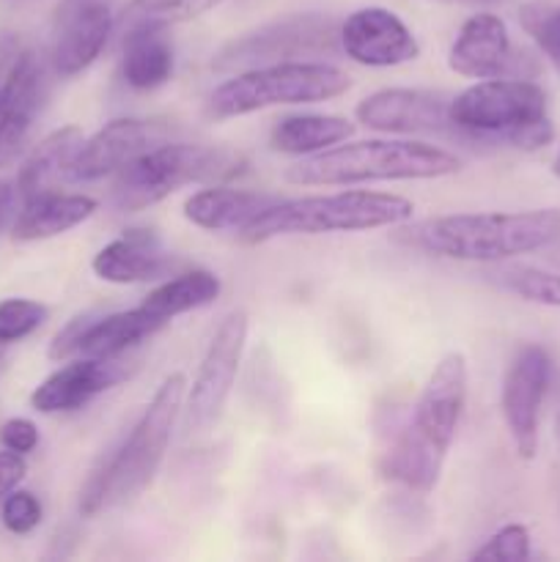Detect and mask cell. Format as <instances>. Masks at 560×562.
<instances>
[{"label": "cell", "instance_id": "obj_31", "mask_svg": "<svg viewBox=\"0 0 560 562\" xmlns=\"http://www.w3.org/2000/svg\"><path fill=\"white\" fill-rule=\"evenodd\" d=\"M530 530L525 525H503L489 541L472 554V560H494V562H522L530 558Z\"/></svg>", "mask_w": 560, "mask_h": 562}, {"label": "cell", "instance_id": "obj_39", "mask_svg": "<svg viewBox=\"0 0 560 562\" xmlns=\"http://www.w3.org/2000/svg\"><path fill=\"white\" fill-rule=\"evenodd\" d=\"M552 173L560 179V154H558V157H555V162H552Z\"/></svg>", "mask_w": 560, "mask_h": 562}, {"label": "cell", "instance_id": "obj_13", "mask_svg": "<svg viewBox=\"0 0 560 562\" xmlns=\"http://www.w3.org/2000/svg\"><path fill=\"white\" fill-rule=\"evenodd\" d=\"M450 93L423 88H384L357 104L355 115L362 126L388 135H445L459 140L450 119Z\"/></svg>", "mask_w": 560, "mask_h": 562}, {"label": "cell", "instance_id": "obj_7", "mask_svg": "<svg viewBox=\"0 0 560 562\" xmlns=\"http://www.w3.org/2000/svg\"><path fill=\"white\" fill-rule=\"evenodd\" d=\"M245 157L223 146L159 143L115 173L113 206L141 212L190 184H220L245 170Z\"/></svg>", "mask_w": 560, "mask_h": 562}, {"label": "cell", "instance_id": "obj_28", "mask_svg": "<svg viewBox=\"0 0 560 562\" xmlns=\"http://www.w3.org/2000/svg\"><path fill=\"white\" fill-rule=\"evenodd\" d=\"M223 0H130L115 20L119 31L132 25H176L217 9Z\"/></svg>", "mask_w": 560, "mask_h": 562}, {"label": "cell", "instance_id": "obj_12", "mask_svg": "<svg viewBox=\"0 0 560 562\" xmlns=\"http://www.w3.org/2000/svg\"><path fill=\"white\" fill-rule=\"evenodd\" d=\"M549 376H552V360L541 346H525L516 351L505 371L500 412L516 453L525 461H533L538 453V426H541Z\"/></svg>", "mask_w": 560, "mask_h": 562}, {"label": "cell", "instance_id": "obj_18", "mask_svg": "<svg viewBox=\"0 0 560 562\" xmlns=\"http://www.w3.org/2000/svg\"><path fill=\"white\" fill-rule=\"evenodd\" d=\"M126 376V366L119 357H82L49 373L31 395V406L42 415H58V412H77L91 404L97 395L108 393L110 387Z\"/></svg>", "mask_w": 560, "mask_h": 562}, {"label": "cell", "instance_id": "obj_24", "mask_svg": "<svg viewBox=\"0 0 560 562\" xmlns=\"http://www.w3.org/2000/svg\"><path fill=\"white\" fill-rule=\"evenodd\" d=\"M168 322L152 316L146 307H135V311H121V313H97L91 324H88L86 335H82L80 346H77V355L80 357H121L124 351H130L132 346L143 344L146 338H152L154 333L165 327Z\"/></svg>", "mask_w": 560, "mask_h": 562}, {"label": "cell", "instance_id": "obj_16", "mask_svg": "<svg viewBox=\"0 0 560 562\" xmlns=\"http://www.w3.org/2000/svg\"><path fill=\"white\" fill-rule=\"evenodd\" d=\"M340 53L360 66L390 69L417 60L421 44L401 16L382 5H368L340 22Z\"/></svg>", "mask_w": 560, "mask_h": 562}, {"label": "cell", "instance_id": "obj_19", "mask_svg": "<svg viewBox=\"0 0 560 562\" xmlns=\"http://www.w3.org/2000/svg\"><path fill=\"white\" fill-rule=\"evenodd\" d=\"M47 93V75L44 64L36 53L22 49L16 64L11 66L9 77L0 86V113H3V126H0V162H9L25 143L33 121L44 104Z\"/></svg>", "mask_w": 560, "mask_h": 562}, {"label": "cell", "instance_id": "obj_23", "mask_svg": "<svg viewBox=\"0 0 560 562\" xmlns=\"http://www.w3.org/2000/svg\"><path fill=\"white\" fill-rule=\"evenodd\" d=\"M82 140L86 137L77 126H64V130H55L53 135L44 137L22 162L20 176H16V195L27 201V198L53 190L55 181L69 176Z\"/></svg>", "mask_w": 560, "mask_h": 562}, {"label": "cell", "instance_id": "obj_3", "mask_svg": "<svg viewBox=\"0 0 560 562\" xmlns=\"http://www.w3.org/2000/svg\"><path fill=\"white\" fill-rule=\"evenodd\" d=\"M187 379L184 373H170L159 390L154 393L152 404L143 409L141 420L132 426L130 437L119 450L93 472L80 492V514L99 516L126 505L137 494L152 486L159 464L165 459L170 437H173L176 420L184 404Z\"/></svg>", "mask_w": 560, "mask_h": 562}, {"label": "cell", "instance_id": "obj_21", "mask_svg": "<svg viewBox=\"0 0 560 562\" xmlns=\"http://www.w3.org/2000/svg\"><path fill=\"white\" fill-rule=\"evenodd\" d=\"M280 198L272 192L206 187L184 201V217L203 231H242Z\"/></svg>", "mask_w": 560, "mask_h": 562}, {"label": "cell", "instance_id": "obj_5", "mask_svg": "<svg viewBox=\"0 0 560 562\" xmlns=\"http://www.w3.org/2000/svg\"><path fill=\"white\" fill-rule=\"evenodd\" d=\"M450 119L459 140L472 146L538 151L555 137L547 93L538 82L519 77H492L464 88L450 99Z\"/></svg>", "mask_w": 560, "mask_h": 562}, {"label": "cell", "instance_id": "obj_41", "mask_svg": "<svg viewBox=\"0 0 560 562\" xmlns=\"http://www.w3.org/2000/svg\"><path fill=\"white\" fill-rule=\"evenodd\" d=\"M99 3H113V0H99Z\"/></svg>", "mask_w": 560, "mask_h": 562}, {"label": "cell", "instance_id": "obj_43", "mask_svg": "<svg viewBox=\"0 0 560 562\" xmlns=\"http://www.w3.org/2000/svg\"><path fill=\"white\" fill-rule=\"evenodd\" d=\"M558 431H560V417H558Z\"/></svg>", "mask_w": 560, "mask_h": 562}, {"label": "cell", "instance_id": "obj_20", "mask_svg": "<svg viewBox=\"0 0 560 562\" xmlns=\"http://www.w3.org/2000/svg\"><path fill=\"white\" fill-rule=\"evenodd\" d=\"M121 75L135 91H157L173 77V42L165 25H132L121 31Z\"/></svg>", "mask_w": 560, "mask_h": 562}, {"label": "cell", "instance_id": "obj_1", "mask_svg": "<svg viewBox=\"0 0 560 562\" xmlns=\"http://www.w3.org/2000/svg\"><path fill=\"white\" fill-rule=\"evenodd\" d=\"M467 406V360L450 351L423 384L410 423L390 439L382 472L412 492L428 494L443 475L445 459Z\"/></svg>", "mask_w": 560, "mask_h": 562}, {"label": "cell", "instance_id": "obj_32", "mask_svg": "<svg viewBox=\"0 0 560 562\" xmlns=\"http://www.w3.org/2000/svg\"><path fill=\"white\" fill-rule=\"evenodd\" d=\"M3 527L14 536H27V532L36 530L42 525V503L33 497L31 492H11L9 497L3 499Z\"/></svg>", "mask_w": 560, "mask_h": 562}, {"label": "cell", "instance_id": "obj_10", "mask_svg": "<svg viewBox=\"0 0 560 562\" xmlns=\"http://www.w3.org/2000/svg\"><path fill=\"white\" fill-rule=\"evenodd\" d=\"M247 340V313L234 311L220 322L201 366H198L195 382L187 395L184 426L190 434H203L220 420L223 406L234 390L236 373H239L242 351Z\"/></svg>", "mask_w": 560, "mask_h": 562}, {"label": "cell", "instance_id": "obj_15", "mask_svg": "<svg viewBox=\"0 0 560 562\" xmlns=\"http://www.w3.org/2000/svg\"><path fill=\"white\" fill-rule=\"evenodd\" d=\"M115 31L113 3L99 0H58L53 16V47L49 60L60 77L86 71L108 47Z\"/></svg>", "mask_w": 560, "mask_h": 562}, {"label": "cell", "instance_id": "obj_36", "mask_svg": "<svg viewBox=\"0 0 560 562\" xmlns=\"http://www.w3.org/2000/svg\"><path fill=\"white\" fill-rule=\"evenodd\" d=\"M20 53H22L20 38H16L14 33H0V86H3V80L9 77L11 66L16 64Z\"/></svg>", "mask_w": 560, "mask_h": 562}, {"label": "cell", "instance_id": "obj_22", "mask_svg": "<svg viewBox=\"0 0 560 562\" xmlns=\"http://www.w3.org/2000/svg\"><path fill=\"white\" fill-rule=\"evenodd\" d=\"M93 212H97V201L88 195L42 192V195L27 198L11 234L16 241L53 239V236H60L86 223Z\"/></svg>", "mask_w": 560, "mask_h": 562}, {"label": "cell", "instance_id": "obj_9", "mask_svg": "<svg viewBox=\"0 0 560 562\" xmlns=\"http://www.w3.org/2000/svg\"><path fill=\"white\" fill-rule=\"evenodd\" d=\"M340 53V22L329 14L305 11L264 22L242 36L231 38L214 53L217 71H245L283 60L329 58Z\"/></svg>", "mask_w": 560, "mask_h": 562}, {"label": "cell", "instance_id": "obj_17", "mask_svg": "<svg viewBox=\"0 0 560 562\" xmlns=\"http://www.w3.org/2000/svg\"><path fill=\"white\" fill-rule=\"evenodd\" d=\"M184 267L181 258L168 252L159 241L157 231L148 228H130L104 245L93 256L91 269L99 280L115 285H135V283H154L165 280Z\"/></svg>", "mask_w": 560, "mask_h": 562}, {"label": "cell", "instance_id": "obj_35", "mask_svg": "<svg viewBox=\"0 0 560 562\" xmlns=\"http://www.w3.org/2000/svg\"><path fill=\"white\" fill-rule=\"evenodd\" d=\"M25 472L27 464L25 459H22V453H14V450L9 448L0 453V499L9 497V494L25 481Z\"/></svg>", "mask_w": 560, "mask_h": 562}, {"label": "cell", "instance_id": "obj_4", "mask_svg": "<svg viewBox=\"0 0 560 562\" xmlns=\"http://www.w3.org/2000/svg\"><path fill=\"white\" fill-rule=\"evenodd\" d=\"M461 159L423 140H357L302 157L285 168L296 187H355L371 181H421L459 173Z\"/></svg>", "mask_w": 560, "mask_h": 562}, {"label": "cell", "instance_id": "obj_25", "mask_svg": "<svg viewBox=\"0 0 560 562\" xmlns=\"http://www.w3.org/2000/svg\"><path fill=\"white\" fill-rule=\"evenodd\" d=\"M355 126L340 115H322V113H300L285 115L272 126V143L275 151L294 154V157H311V154L327 151V148L338 146V143L349 140Z\"/></svg>", "mask_w": 560, "mask_h": 562}, {"label": "cell", "instance_id": "obj_8", "mask_svg": "<svg viewBox=\"0 0 560 562\" xmlns=\"http://www.w3.org/2000/svg\"><path fill=\"white\" fill-rule=\"evenodd\" d=\"M349 91V75L324 60H283L236 71L214 88L209 113L214 119H239L280 104H316Z\"/></svg>", "mask_w": 560, "mask_h": 562}, {"label": "cell", "instance_id": "obj_11", "mask_svg": "<svg viewBox=\"0 0 560 562\" xmlns=\"http://www.w3.org/2000/svg\"><path fill=\"white\" fill-rule=\"evenodd\" d=\"M448 66L470 80H492V77H519L533 80L538 71L536 60L525 49L511 44L508 27L497 14H472L461 25L453 47L448 53Z\"/></svg>", "mask_w": 560, "mask_h": 562}, {"label": "cell", "instance_id": "obj_6", "mask_svg": "<svg viewBox=\"0 0 560 562\" xmlns=\"http://www.w3.org/2000/svg\"><path fill=\"white\" fill-rule=\"evenodd\" d=\"M412 201L390 192L344 190L329 195L280 198L239 231L245 245L278 239V236L357 234V231L393 228L412 220Z\"/></svg>", "mask_w": 560, "mask_h": 562}, {"label": "cell", "instance_id": "obj_14", "mask_svg": "<svg viewBox=\"0 0 560 562\" xmlns=\"http://www.w3.org/2000/svg\"><path fill=\"white\" fill-rule=\"evenodd\" d=\"M173 124L163 119H115L104 124L97 135L86 137L71 162L66 179L77 184L115 176L121 168L146 154L148 148L168 143L173 137Z\"/></svg>", "mask_w": 560, "mask_h": 562}, {"label": "cell", "instance_id": "obj_42", "mask_svg": "<svg viewBox=\"0 0 560 562\" xmlns=\"http://www.w3.org/2000/svg\"><path fill=\"white\" fill-rule=\"evenodd\" d=\"M0 126H3V113H0Z\"/></svg>", "mask_w": 560, "mask_h": 562}, {"label": "cell", "instance_id": "obj_33", "mask_svg": "<svg viewBox=\"0 0 560 562\" xmlns=\"http://www.w3.org/2000/svg\"><path fill=\"white\" fill-rule=\"evenodd\" d=\"M93 318H97L93 311L80 313V316L71 318V322L55 335L53 344H49V360H69V357H77V346H80L82 335H86L88 324H91Z\"/></svg>", "mask_w": 560, "mask_h": 562}, {"label": "cell", "instance_id": "obj_27", "mask_svg": "<svg viewBox=\"0 0 560 562\" xmlns=\"http://www.w3.org/2000/svg\"><path fill=\"white\" fill-rule=\"evenodd\" d=\"M486 278L508 294L544 307H560V274L547 269L527 267V263H511V267L489 269Z\"/></svg>", "mask_w": 560, "mask_h": 562}, {"label": "cell", "instance_id": "obj_29", "mask_svg": "<svg viewBox=\"0 0 560 562\" xmlns=\"http://www.w3.org/2000/svg\"><path fill=\"white\" fill-rule=\"evenodd\" d=\"M519 25L560 75V0H530L519 9Z\"/></svg>", "mask_w": 560, "mask_h": 562}, {"label": "cell", "instance_id": "obj_40", "mask_svg": "<svg viewBox=\"0 0 560 562\" xmlns=\"http://www.w3.org/2000/svg\"><path fill=\"white\" fill-rule=\"evenodd\" d=\"M552 261H555V263H558V267H560V250H555V256H552Z\"/></svg>", "mask_w": 560, "mask_h": 562}, {"label": "cell", "instance_id": "obj_38", "mask_svg": "<svg viewBox=\"0 0 560 562\" xmlns=\"http://www.w3.org/2000/svg\"><path fill=\"white\" fill-rule=\"evenodd\" d=\"M448 3H470V5H478V3H494V0H448Z\"/></svg>", "mask_w": 560, "mask_h": 562}, {"label": "cell", "instance_id": "obj_30", "mask_svg": "<svg viewBox=\"0 0 560 562\" xmlns=\"http://www.w3.org/2000/svg\"><path fill=\"white\" fill-rule=\"evenodd\" d=\"M47 322V307L33 300H3L0 302V346L27 338Z\"/></svg>", "mask_w": 560, "mask_h": 562}, {"label": "cell", "instance_id": "obj_26", "mask_svg": "<svg viewBox=\"0 0 560 562\" xmlns=\"http://www.w3.org/2000/svg\"><path fill=\"white\" fill-rule=\"evenodd\" d=\"M220 289L223 285H220L217 274L206 272V269H190V272L168 278L157 289L148 291L141 307H146L152 316L163 318V322H170V318L181 316V313L212 305L220 296Z\"/></svg>", "mask_w": 560, "mask_h": 562}, {"label": "cell", "instance_id": "obj_37", "mask_svg": "<svg viewBox=\"0 0 560 562\" xmlns=\"http://www.w3.org/2000/svg\"><path fill=\"white\" fill-rule=\"evenodd\" d=\"M14 198H16V190L9 184L5 179H0V228H3L5 217H9L11 206H14Z\"/></svg>", "mask_w": 560, "mask_h": 562}, {"label": "cell", "instance_id": "obj_2", "mask_svg": "<svg viewBox=\"0 0 560 562\" xmlns=\"http://www.w3.org/2000/svg\"><path fill=\"white\" fill-rule=\"evenodd\" d=\"M401 241L450 261L503 263L560 241V209L527 212H475L423 220Z\"/></svg>", "mask_w": 560, "mask_h": 562}, {"label": "cell", "instance_id": "obj_34", "mask_svg": "<svg viewBox=\"0 0 560 562\" xmlns=\"http://www.w3.org/2000/svg\"><path fill=\"white\" fill-rule=\"evenodd\" d=\"M0 442H3V448L25 456L36 450L38 428L31 420H25V417H14V420L3 423V428H0Z\"/></svg>", "mask_w": 560, "mask_h": 562}]
</instances>
